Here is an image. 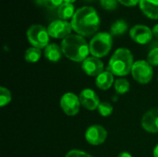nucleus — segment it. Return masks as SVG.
<instances>
[{
	"instance_id": "f257e3e1",
	"label": "nucleus",
	"mask_w": 158,
	"mask_h": 157,
	"mask_svg": "<svg viewBox=\"0 0 158 157\" xmlns=\"http://www.w3.org/2000/svg\"><path fill=\"white\" fill-rule=\"evenodd\" d=\"M70 23L77 34L82 37H89L98 31L100 17L93 6H85L76 10Z\"/></svg>"
},
{
	"instance_id": "f03ea898",
	"label": "nucleus",
	"mask_w": 158,
	"mask_h": 157,
	"mask_svg": "<svg viewBox=\"0 0 158 157\" xmlns=\"http://www.w3.org/2000/svg\"><path fill=\"white\" fill-rule=\"evenodd\" d=\"M63 55L73 62H83L90 53V47L84 37L79 34H70L61 42Z\"/></svg>"
},
{
	"instance_id": "7ed1b4c3",
	"label": "nucleus",
	"mask_w": 158,
	"mask_h": 157,
	"mask_svg": "<svg viewBox=\"0 0 158 157\" xmlns=\"http://www.w3.org/2000/svg\"><path fill=\"white\" fill-rule=\"evenodd\" d=\"M133 64V56L131 52L127 48H118L109 59L107 70L113 75L124 77L131 72Z\"/></svg>"
},
{
	"instance_id": "20e7f679",
	"label": "nucleus",
	"mask_w": 158,
	"mask_h": 157,
	"mask_svg": "<svg viewBox=\"0 0 158 157\" xmlns=\"http://www.w3.org/2000/svg\"><path fill=\"white\" fill-rule=\"evenodd\" d=\"M113 39L109 32H98L94 35L90 41V54L97 58H101L108 55L112 48Z\"/></svg>"
},
{
	"instance_id": "39448f33",
	"label": "nucleus",
	"mask_w": 158,
	"mask_h": 157,
	"mask_svg": "<svg viewBox=\"0 0 158 157\" xmlns=\"http://www.w3.org/2000/svg\"><path fill=\"white\" fill-rule=\"evenodd\" d=\"M27 39L33 47L43 49L49 44L50 35L44 26L33 24L27 30Z\"/></svg>"
},
{
	"instance_id": "423d86ee",
	"label": "nucleus",
	"mask_w": 158,
	"mask_h": 157,
	"mask_svg": "<svg viewBox=\"0 0 158 157\" xmlns=\"http://www.w3.org/2000/svg\"><path fill=\"white\" fill-rule=\"evenodd\" d=\"M132 78L141 84L149 83L154 76L153 66L147 60H138L134 62L131 68Z\"/></svg>"
},
{
	"instance_id": "0eeeda50",
	"label": "nucleus",
	"mask_w": 158,
	"mask_h": 157,
	"mask_svg": "<svg viewBox=\"0 0 158 157\" xmlns=\"http://www.w3.org/2000/svg\"><path fill=\"white\" fill-rule=\"evenodd\" d=\"M47 31L50 37L55 39H64L71 34L73 29L70 22L62 19H56L48 25Z\"/></svg>"
},
{
	"instance_id": "6e6552de",
	"label": "nucleus",
	"mask_w": 158,
	"mask_h": 157,
	"mask_svg": "<svg viewBox=\"0 0 158 157\" xmlns=\"http://www.w3.org/2000/svg\"><path fill=\"white\" fill-rule=\"evenodd\" d=\"M81 101L78 95L73 93H66L60 99V107L68 116H76L81 108Z\"/></svg>"
},
{
	"instance_id": "1a4fd4ad",
	"label": "nucleus",
	"mask_w": 158,
	"mask_h": 157,
	"mask_svg": "<svg viewBox=\"0 0 158 157\" xmlns=\"http://www.w3.org/2000/svg\"><path fill=\"white\" fill-rule=\"evenodd\" d=\"M107 138L106 130L101 125H92L85 131V140L91 145L103 144Z\"/></svg>"
},
{
	"instance_id": "9d476101",
	"label": "nucleus",
	"mask_w": 158,
	"mask_h": 157,
	"mask_svg": "<svg viewBox=\"0 0 158 157\" xmlns=\"http://www.w3.org/2000/svg\"><path fill=\"white\" fill-rule=\"evenodd\" d=\"M131 38L139 44H146L153 39V31L146 25L137 24L130 30Z\"/></svg>"
},
{
	"instance_id": "9b49d317",
	"label": "nucleus",
	"mask_w": 158,
	"mask_h": 157,
	"mask_svg": "<svg viewBox=\"0 0 158 157\" xmlns=\"http://www.w3.org/2000/svg\"><path fill=\"white\" fill-rule=\"evenodd\" d=\"M79 98H80L81 105L91 111L97 109L101 103L97 93L94 90L89 89V88L83 89L80 93Z\"/></svg>"
},
{
	"instance_id": "f8f14e48",
	"label": "nucleus",
	"mask_w": 158,
	"mask_h": 157,
	"mask_svg": "<svg viewBox=\"0 0 158 157\" xmlns=\"http://www.w3.org/2000/svg\"><path fill=\"white\" fill-rule=\"evenodd\" d=\"M81 68L88 76L97 77L104 71V63L100 58L88 56L81 63Z\"/></svg>"
},
{
	"instance_id": "ddd939ff",
	"label": "nucleus",
	"mask_w": 158,
	"mask_h": 157,
	"mask_svg": "<svg viewBox=\"0 0 158 157\" xmlns=\"http://www.w3.org/2000/svg\"><path fill=\"white\" fill-rule=\"evenodd\" d=\"M142 127L150 133L158 132V108L147 111L142 118Z\"/></svg>"
},
{
	"instance_id": "4468645a",
	"label": "nucleus",
	"mask_w": 158,
	"mask_h": 157,
	"mask_svg": "<svg viewBox=\"0 0 158 157\" xmlns=\"http://www.w3.org/2000/svg\"><path fill=\"white\" fill-rule=\"evenodd\" d=\"M140 9L151 19H158V0H140Z\"/></svg>"
},
{
	"instance_id": "2eb2a0df",
	"label": "nucleus",
	"mask_w": 158,
	"mask_h": 157,
	"mask_svg": "<svg viewBox=\"0 0 158 157\" xmlns=\"http://www.w3.org/2000/svg\"><path fill=\"white\" fill-rule=\"evenodd\" d=\"M114 82V75L109 70H105L101 74H99L95 79L96 86L104 91L108 90L111 88Z\"/></svg>"
},
{
	"instance_id": "dca6fc26",
	"label": "nucleus",
	"mask_w": 158,
	"mask_h": 157,
	"mask_svg": "<svg viewBox=\"0 0 158 157\" xmlns=\"http://www.w3.org/2000/svg\"><path fill=\"white\" fill-rule=\"evenodd\" d=\"M63 55L61 46L58 44L52 43H49L45 48H44V56L45 58L50 61V62H57L61 59Z\"/></svg>"
},
{
	"instance_id": "f3484780",
	"label": "nucleus",
	"mask_w": 158,
	"mask_h": 157,
	"mask_svg": "<svg viewBox=\"0 0 158 157\" xmlns=\"http://www.w3.org/2000/svg\"><path fill=\"white\" fill-rule=\"evenodd\" d=\"M75 12L76 10H75L74 5L69 4V3H65V2L57 9V15L59 19L62 20H67V21L69 19H72Z\"/></svg>"
},
{
	"instance_id": "a211bd4d",
	"label": "nucleus",
	"mask_w": 158,
	"mask_h": 157,
	"mask_svg": "<svg viewBox=\"0 0 158 157\" xmlns=\"http://www.w3.org/2000/svg\"><path fill=\"white\" fill-rule=\"evenodd\" d=\"M41 56H42L41 49L33 46L29 47L25 51V55H24V58L28 63H36L40 60Z\"/></svg>"
},
{
	"instance_id": "6ab92c4d",
	"label": "nucleus",
	"mask_w": 158,
	"mask_h": 157,
	"mask_svg": "<svg viewBox=\"0 0 158 157\" xmlns=\"http://www.w3.org/2000/svg\"><path fill=\"white\" fill-rule=\"evenodd\" d=\"M128 30V23L123 19L116 20L110 27V33L112 35L118 36L124 34Z\"/></svg>"
},
{
	"instance_id": "aec40b11",
	"label": "nucleus",
	"mask_w": 158,
	"mask_h": 157,
	"mask_svg": "<svg viewBox=\"0 0 158 157\" xmlns=\"http://www.w3.org/2000/svg\"><path fill=\"white\" fill-rule=\"evenodd\" d=\"M114 87H115L116 92L118 94H124V93H128L130 91L131 85H130V82L126 79L120 78V79H118L115 81Z\"/></svg>"
},
{
	"instance_id": "412c9836",
	"label": "nucleus",
	"mask_w": 158,
	"mask_h": 157,
	"mask_svg": "<svg viewBox=\"0 0 158 157\" xmlns=\"http://www.w3.org/2000/svg\"><path fill=\"white\" fill-rule=\"evenodd\" d=\"M12 100V95L10 91L7 88L0 87V106L4 107L7 105Z\"/></svg>"
},
{
	"instance_id": "4be33fe9",
	"label": "nucleus",
	"mask_w": 158,
	"mask_h": 157,
	"mask_svg": "<svg viewBox=\"0 0 158 157\" xmlns=\"http://www.w3.org/2000/svg\"><path fill=\"white\" fill-rule=\"evenodd\" d=\"M97 109L102 117H109L113 113V106L108 102H101Z\"/></svg>"
},
{
	"instance_id": "5701e85b",
	"label": "nucleus",
	"mask_w": 158,
	"mask_h": 157,
	"mask_svg": "<svg viewBox=\"0 0 158 157\" xmlns=\"http://www.w3.org/2000/svg\"><path fill=\"white\" fill-rule=\"evenodd\" d=\"M118 0H100V5L106 10H115L118 7Z\"/></svg>"
},
{
	"instance_id": "b1692460",
	"label": "nucleus",
	"mask_w": 158,
	"mask_h": 157,
	"mask_svg": "<svg viewBox=\"0 0 158 157\" xmlns=\"http://www.w3.org/2000/svg\"><path fill=\"white\" fill-rule=\"evenodd\" d=\"M147 61L152 66H158V47L153 48L148 56H147Z\"/></svg>"
},
{
	"instance_id": "393cba45",
	"label": "nucleus",
	"mask_w": 158,
	"mask_h": 157,
	"mask_svg": "<svg viewBox=\"0 0 158 157\" xmlns=\"http://www.w3.org/2000/svg\"><path fill=\"white\" fill-rule=\"evenodd\" d=\"M63 3V0H44V6L49 9H55L58 8Z\"/></svg>"
},
{
	"instance_id": "a878e982",
	"label": "nucleus",
	"mask_w": 158,
	"mask_h": 157,
	"mask_svg": "<svg viewBox=\"0 0 158 157\" xmlns=\"http://www.w3.org/2000/svg\"><path fill=\"white\" fill-rule=\"evenodd\" d=\"M65 157H93L91 155L83 152V151H81V150H70Z\"/></svg>"
},
{
	"instance_id": "bb28decb",
	"label": "nucleus",
	"mask_w": 158,
	"mask_h": 157,
	"mask_svg": "<svg viewBox=\"0 0 158 157\" xmlns=\"http://www.w3.org/2000/svg\"><path fill=\"white\" fill-rule=\"evenodd\" d=\"M118 3L125 6H135L140 3V0H118Z\"/></svg>"
},
{
	"instance_id": "cd10ccee",
	"label": "nucleus",
	"mask_w": 158,
	"mask_h": 157,
	"mask_svg": "<svg viewBox=\"0 0 158 157\" xmlns=\"http://www.w3.org/2000/svg\"><path fill=\"white\" fill-rule=\"evenodd\" d=\"M152 31H153V34H154V36H156V37H157L158 38V24H156V25H155V26H154V28L152 29Z\"/></svg>"
},
{
	"instance_id": "c85d7f7f",
	"label": "nucleus",
	"mask_w": 158,
	"mask_h": 157,
	"mask_svg": "<svg viewBox=\"0 0 158 157\" xmlns=\"http://www.w3.org/2000/svg\"><path fill=\"white\" fill-rule=\"evenodd\" d=\"M118 157H132V155L128 152H122L118 155Z\"/></svg>"
},
{
	"instance_id": "c756f323",
	"label": "nucleus",
	"mask_w": 158,
	"mask_h": 157,
	"mask_svg": "<svg viewBox=\"0 0 158 157\" xmlns=\"http://www.w3.org/2000/svg\"><path fill=\"white\" fill-rule=\"evenodd\" d=\"M37 6H44V0H34Z\"/></svg>"
},
{
	"instance_id": "7c9ffc66",
	"label": "nucleus",
	"mask_w": 158,
	"mask_h": 157,
	"mask_svg": "<svg viewBox=\"0 0 158 157\" xmlns=\"http://www.w3.org/2000/svg\"><path fill=\"white\" fill-rule=\"evenodd\" d=\"M153 155H154V157H158V144H156V147L154 148Z\"/></svg>"
},
{
	"instance_id": "2f4dec72",
	"label": "nucleus",
	"mask_w": 158,
	"mask_h": 157,
	"mask_svg": "<svg viewBox=\"0 0 158 157\" xmlns=\"http://www.w3.org/2000/svg\"><path fill=\"white\" fill-rule=\"evenodd\" d=\"M65 3H69V4H73L76 0H63Z\"/></svg>"
},
{
	"instance_id": "473e14b6",
	"label": "nucleus",
	"mask_w": 158,
	"mask_h": 157,
	"mask_svg": "<svg viewBox=\"0 0 158 157\" xmlns=\"http://www.w3.org/2000/svg\"><path fill=\"white\" fill-rule=\"evenodd\" d=\"M84 1H86V2H93L94 0H84Z\"/></svg>"
}]
</instances>
